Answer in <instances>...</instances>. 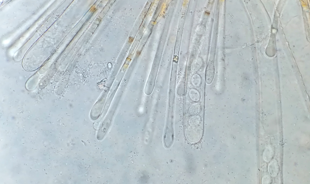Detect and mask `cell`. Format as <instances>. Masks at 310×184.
I'll return each mask as SVG.
<instances>
[{"label": "cell", "instance_id": "obj_1", "mask_svg": "<svg viewBox=\"0 0 310 184\" xmlns=\"http://www.w3.org/2000/svg\"><path fill=\"white\" fill-rule=\"evenodd\" d=\"M206 70L205 79L208 84H211L213 80L214 75V69L212 63H209Z\"/></svg>", "mask_w": 310, "mask_h": 184}]
</instances>
